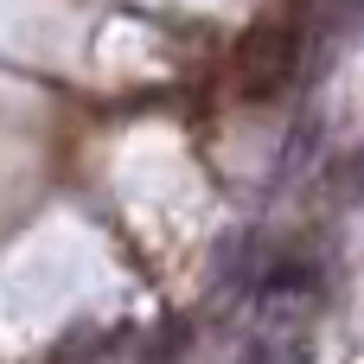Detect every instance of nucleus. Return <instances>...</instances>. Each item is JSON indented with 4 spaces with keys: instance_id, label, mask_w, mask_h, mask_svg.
<instances>
[{
    "instance_id": "nucleus-1",
    "label": "nucleus",
    "mask_w": 364,
    "mask_h": 364,
    "mask_svg": "<svg viewBox=\"0 0 364 364\" xmlns=\"http://www.w3.org/2000/svg\"><path fill=\"white\" fill-rule=\"evenodd\" d=\"M294 64H301V32L288 19H256L237 45V90L250 102H269V96L288 90Z\"/></svg>"
}]
</instances>
